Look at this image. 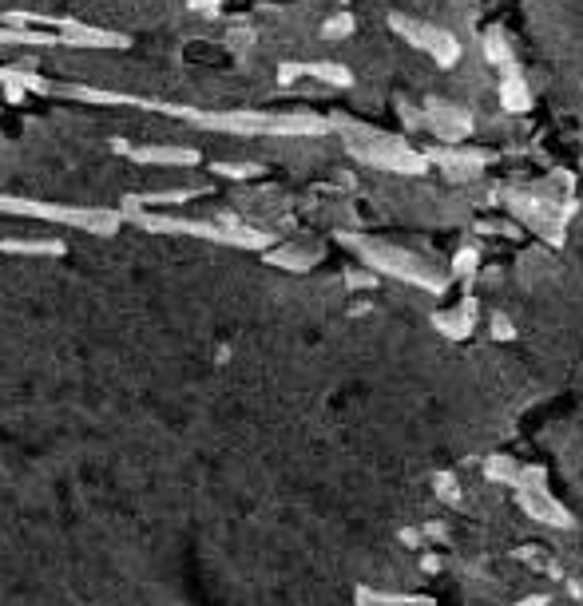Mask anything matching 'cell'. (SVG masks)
Segmentation results:
<instances>
[{"label": "cell", "mask_w": 583, "mask_h": 606, "mask_svg": "<svg viewBox=\"0 0 583 606\" xmlns=\"http://www.w3.org/2000/svg\"><path fill=\"white\" fill-rule=\"evenodd\" d=\"M421 127H429L433 139H441V143L453 147V143H465L468 135H472V115H468L465 107H457V103L429 100L425 111H421Z\"/></svg>", "instance_id": "cell-4"}, {"label": "cell", "mask_w": 583, "mask_h": 606, "mask_svg": "<svg viewBox=\"0 0 583 606\" xmlns=\"http://www.w3.org/2000/svg\"><path fill=\"white\" fill-rule=\"evenodd\" d=\"M492 333H496L500 341H508V337H516V329H512V321H508L504 313H496V317H492Z\"/></svg>", "instance_id": "cell-13"}, {"label": "cell", "mask_w": 583, "mask_h": 606, "mask_svg": "<svg viewBox=\"0 0 583 606\" xmlns=\"http://www.w3.org/2000/svg\"><path fill=\"white\" fill-rule=\"evenodd\" d=\"M346 242L361 254V262H365L369 270L389 274V278H397V282L421 286V290H429V294H441L445 282H449L441 270H433V266H429L421 254H413V250H401V246H389V242H369V238H346Z\"/></svg>", "instance_id": "cell-1"}, {"label": "cell", "mask_w": 583, "mask_h": 606, "mask_svg": "<svg viewBox=\"0 0 583 606\" xmlns=\"http://www.w3.org/2000/svg\"><path fill=\"white\" fill-rule=\"evenodd\" d=\"M484 60L488 64H496V68H516V56H512V48H508V40H504V32L500 28H488L484 32Z\"/></svg>", "instance_id": "cell-9"}, {"label": "cell", "mask_w": 583, "mask_h": 606, "mask_svg": "<svg viewBox=\"0 0 583 606\" xmlns=\"http://www.w3.org/2000/svg\"><path fill=\"white\" fill-rule=\"evenodd\" d=\"M476 262H480L476 246H465V250L453 258V278H472V274H476Z\"/></svg>", "instance_id": "cell-11"}, {"label": "cell", "mask_w": 583, "mask_h": 606, "mask_svg": "<svg viewBox=\"0 0 583 606\" xmlns=\"http://www.w3.org/2000/svg\"><path fill=\"white\" fill-rule=\"evenodd\" d=\"M389 28H393L397 36H405V44H413L417 52L433 56V64H441V68H453V64L461 60V44H457V36H453V32H445V28H437V24H429V20L389 16Z\"/></svg>", "instance_id": "cell-3"}, {"label": "cell", "mask_w": 583, "mask_h": 606, "mask_svg": "<svg viewBox=\"0 0 583 606\" xmlns=\"http://www.w3.org/2000/svg\"><path fill=\"white\" fill-rule=\"evenodd\" d=\"M433 321H437V329H441L445 337H468V333L476 329V298H461L457 309H445V313H437Z\"/></svg>", "instance_id": "cell-7"}, {"label": "cell", "mask_w": 583, "mask_h": 606, "mask_svg": "<svg viewBox=\"0 0 583 606\" xmlns=\"http://www.w3.org/2000/svg\"><path fill=\"white\" fill-rule=\"evenodd\" d=\"M433 159L449 171V179H476L488 167V155L476 151V147H465V143H453L449 151H437Z\"/></svg>", "instance_id": "cell-6"}, {"label": "cell", "mask_w": 583, "mask_h": 606, "mask_svg": "<svg viewBox=\"0 0 583 606\" xmlns=\"http://www.w3.org/2000/svg\"><path fill=\"white\" fill-rule=\"evenodd\" d=\"M306 72L326 80V84H334V88H350L353 84L350 68H342V64H306Z\"/></svg>", "instance_id": "cell-10"}, {"label": "cell", "mask_w": 583, "mask_h": 606, "mask_svg": "<svg viewBox=\"0 0 583 606\" xmlns=\"http://www.w3.org/2000/svg\"><path fill=\"white\" fill-rule=\"evenodd\" d=\"M500 103L508 111H528L532 107V92H528V84H524V76L516 68H508L504 80H500Z\"/></svg>", "instance_id": "cell-8"}, {"label": "cell", "mask_w": 583, "mask_h": 606, "mask_svg": "<svg viewBox=\"0 0 583 606\" xmlns=\"http://www.w3.org/2000/svg\"><path fill=\"white\" fill-rule=\"evenodd\" d=\"M346 143L357 155V163L365 167H377V171H397V175H425L429 167V155L413 151L405 139L397 135H381V131H369V127H346Z\"/></svg>", "instance_id": "cell-2"}, {"label": "cell", "mask_w": 583, "mask_h": 606, "mask_svg": "<svg viewBox=\"0 0 583 606\" xmlns=\"http://www.w3.org/2000/svg\"><path fill=\"white\" fill-rule=\"evenodd\" d=\"M516 606H548V599H544V595H536V599H524V603H516Z\"/></svg>", "instance_id": "cell-14"}, {"label": "cell", "mask_w": 583, "mask_h": 606, "mask_svg": "<svg viewBox=\"0 0 583 606\" xmlns=\"http://www.w3.org/2000/svg\"><path fill=\"white\" fill-rule=\"evenodd\" d=\"M322 32H326V36H346V32H353V16H346V12H342V16H334Z\"/></svg>", "instance_id": "cell-12"}, {"label": "cell", "mask_w": 583, "mask_h": 606, "mask_svg": "<svg viewBox=\"0 0 583 606\" xmlns=\"http://www.w3.org/2000/svg\"><path fill=\"white\" fill-rule=\"evenodd\" d=\"M516 500H520V507H524L536 523H548V527H560V531L572 527L568 507L560 504L556 496H548V488H516Z\"/></svg>", "instance_id": "cell-5"}]
</instances>
